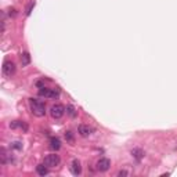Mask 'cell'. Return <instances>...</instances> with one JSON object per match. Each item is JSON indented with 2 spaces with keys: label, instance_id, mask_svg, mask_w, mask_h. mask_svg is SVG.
I'll return each instance as SVG.
<instances>
[{
  "label": "cell",
  "instance_id": "1",
  "mask_svg": "<svg viewBox=\"0 0 177 177\" xmlns=\"http://www.w3.org/2000/svg\"><path fill=\"white\" fill-rule=\"evenodd\" d=\"M29 107H31V111L35 116H42L46 115V104L40 100H36V98H29Z\"/></svg>",
  "mask_w": 177,
  "mask_h": 177
},
{
  "label": "cell",
  "instance_id": "2",
  "mask_svg": "<svg viewBox=\"0 0 177 177\" xmlns=\"http://www.w3.org/2000/svg\"><path fill=\"white\" fill-rule=\"evenodd\" d=\"M40 97L49 98V100H54V98L60 97V90L58 89H49V87H40L37 91Z\"/></svg>",
  "mask_w": 177,
  "mask_h": 177
},
{
  "label": "cell",
  "instance_id": "3",
  "mask_svg": "<svg viewBox=\"0 0 177 177\" xmlns=\"http://www.w3.org/2000/svg\"><path fill=\"white\" fill-rule=\"evenodd\" d=\"M65 114V107L61 104H54L50 108V115L54 118V119H61Z\"/></svg>",
  "mask_w": 177,
  "mask_h": 177
},
{
  "label": "cell",
  "instance_id": "4",
  "mask_svg": "<svg viewBox=\"0 0 177 177\" xmlns=\"http://www.w3.org/2000/svg\"><path fill=\"white\" fill-rule=\"evenodd\" d=\"M60 162H61V159H60V156L55 155V154H50V155H47L46 158H44V165H46L47 167H55L60 165Z\"/></svg>",
  "mask_w": 177,
  "mask_h": 177
},
{
  "label": "cell",
  "instance_id": "5",
  "mask_svg": "<svg viewBox=\"0 0 177 177\" xmlns=\"http://www.w3.org/2000/svg\"><path fill=\"white\" fill-rule=\"evenodd\" d=\"M17 71V66L13 61H4L3 64V73L6 76H13Z\"/></svg>",
  "mask_w": 177,
  "mask_h": 177
},
{
  "label": "cell",
  "instance_id": "6",
  "mask_svg": "<svg viewBox=\"0 0 177 177\" xmlns=\"http://www.w3.org/2000/svg\"><path fill=\"white\" fill-rule=\"evenodd\" d=\"M97 170L98 172H107V170L111 167V161L108 158H101L97 161Z\"/></svg>",
  "mask_w": 177,
  "mask_h": 177
},
{
  "label": "cell",
  "instance_id": "7",
  "mask_svg": "<svg viewBox=\"0 0 177 177\" xmlns=\"http://www.w3.org/2000/svg\"><path fill=\"white\" fill-rule=\"evenodd\" d=\"M93 131H94V129L91 126H89V125H79V127H78V133L82 137H89Z\"/></svg>",
  "mask_w": 177,
  "mask_h": 177
},
{
  "label": "cell",
  "instance_id": "8",
  "mask_svg": "<svg viewBox=\"0 0 177 177\" xmlns=\"http://www.w3.org/2000/svg\"><path fill=\"white\" fill-rule=\"evenodd\" d=\"M69 170H71V173L73 176H80L82 174V166H80V162L78 159H73L72 161L71 166H69Z\"/></svg>",
  "mask_w": 177,
  "mask_h": 177
},
{
  "label": "cell",
  "instance_id": "9",
  "mask_svg": "<svg viewBox=\"0 0 177 177\" xmlns=\"http://www.w3.org/2000/svg\"><path fill=\"white\" fill-rule=\"evenodd\" d=\"M10 127L11 129H21L24 131H28V125L22 120H14V122L10 123Z\"/></svg>",
  "mask_w": 177,
  "mask_h": 177
},
{
  "label": "cell",
  "instance_id": "10",
  "mask_svg": "<svg viewBox=\"0 0 177 177\" xmlns=\"http://www.w3.org/2000/svg\"><path fill=\"white\" fill-rule=\"evenodd\" d=\"M50 148L54 149V151H58L61 148V140L58 137H51L50 138Z\"/></svg>",
  "mask_w": 177,
  "mask_h": 177
},
{
  "label": "cell",
  "instance_id": "11",
  "mask_svg": "<svg viewBox=\"0 0 177 177\" xmlns=\"http://www.w3.org/2000/svg\"><path fill=\"white\" fill-rule=\"evenodd\" d=\"M10 162V159H8V154L6 151V148H1L0 149V163L1 165H7Z\"/></svg>",
  "mask_w": 177,
  "mask_h": 177
},
{
  "label": "cell",
  "instance_id": "12",
  "mask_svg": "<svg viewBox=\"0 0 177 177\" xmlns=\"http://www.w3.org/2000/svg\"><path fill=\"white\" fill-rule=\"evenodd\" d=\"M36 172H37V174L39 176H47L49 174V167L46 166V165H37L36 166Z\"/></svg>",
  "mask_w": 177,
  "mask_h": 177
},
{
  "label": "cell",
  "instance_id": "13",
  "mask_svg": "<svg viewBox=\"0 0 177 177\" xmlns=\"http://www.w3.org/2000/svg\"><path fill=\"white\" fill-rule=\"evenodd\" d=\"M29 62H31V55H29V53H22V54H21V64H22V66L29 65Z\"/></svg>",
  "mask_w": 177,
  "mask_h": 177
},
{
  "label": "cell",
  "instance_id": "14",
  "mask_svg": "<svg viewBox=\"0 0 177 177\" xmlns=\"http://www.w3.org/2000/svg\"><path fill=\"white\" fill-rule=\"evenodd\" d=\"M131 155H133L134 158L137 159V161H140V159L143 158V156H144V152L141 151L140 148H134L133 151H131Z\"/></svg>",
  "mask_w": 177,
  "mask_h": 177
},
{
  "label": "cell",
  "instance_id": "15",
  "mask_svg": "<svg viewBox=\"0 0 177 177\" xmlns=\"http://www.w3.org/2000/svg\"><path fill=\"white\" fill-rule=\"evenodd\" d=\"M66 112L71 118H75L76 116V109L73 108V105H66Z\"/></svg>",
  "mask_w": 177,
  "mask_h": 177
},
{
  "label": "cell",
  "instance_id": "16",
  "mask_svg": "<svg viewBox=\"0 0 177 177\" xmlns=\"http://www.w3.org/2000/svg\"><path fill=\"white\" fill-rule=\"evenodd\" d=\"M65 140L69 141V143H73V136H72L71 131H66V133H65Z\"/></svg>",
  "mask_w": 177,
  "mask_h": 177
},
{
  "label": "cell",
  "instance_id": "17",
  "mask_svg": "<svg viewBox=\"0 0 177 177\" xmlns=\"http://www.w3.org/2000/svg\"><path fill=\"white\" fill-rule=\"evenodd\" d=\"M35 7V1H32V3H29V6H28V8H26V11H25V14L26 15H29L31 14V11H32V8Z\"/></svg>",
  "mask_w": 177,
  "mask_h": 177
},
{
  "label": "cell",
  "instance_id": "18",
  "mask_svg": "<svg viewBox=\"0 0 177 177\" xmlns=\"http://www.w3.org/2000/svg\"><path fill=\"white\" fill-rule=\"evenodd\" d=\"M11 147H13V148L14 149H22V145H21V143H18V141H15V143H13V145H11Z\"/></svg>",
  "mask_w": 177,
  "mask_h": 177
},
{
  "label": "cell",
  "instance_id": "19",
  "mask_svg": "<svg viewBox=\"0 0 177 177\" xmlns=\"http://www.w3.org/2000/svg\"><path fill=\"white\" fill-rule=\"evenodd\" d=\"M127 174H129V173H127L126 170H119V173H118V176H119V177H122V176H127Z\"/></svg>",
  "mask_w": 177,
  "mask_h": 177
}]
</instances>
